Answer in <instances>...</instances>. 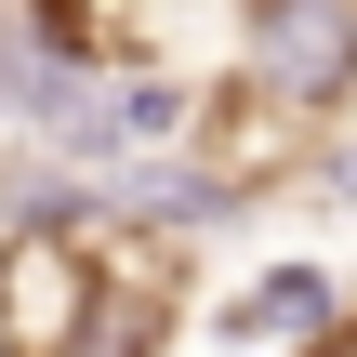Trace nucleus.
Wrapping results in <instances>:
<instances>
[{
	"label": "nucleus",
	"mask_w": 357,
	"mask_h": 357,
	"mask_svg": "<svg viewBox=\"0 0 357 357\" xmlns=\"http://www.w3.org/2000/svg\"><path fill=\"white\" fill-rule=\"evenodd\" d=\"M252 0H26V53L66 79H132V93H199L238 66Z\"/></svg>",
	"instance_id": "nucleus-2"
},
{
	"label": "nucleus",
	"mask_w": 357,
	"mask_h": 357,
	"mask_svg": "<svg viewBox=\"0 0 357 357\" xmlns=\"http://www.w3.org/2000/svg\"><path fill=\"white\" fill-rule=\"evenodd\" d=\"M291 357H357V305H331V318H318V331H305Z\"/></svg>",
	"instance_id": "nucleus-6"
},
{
	"label": "nucleus",
	"mask_w": 357,
	"mask_h": 357,
	"mask_svg": "<svg viewBox=\"0 0 357 357\" xmlns=\"http://www.w3.org/2000/svg\"><path fill=\"white\" fill-rule=\"evenodd\" d=\"M146 238L119 212H13L0 225V357H93Z\"/></svg>",
	"instance_id": "nucleus-1"
},
{
	"label": "nucleus",
	"mask_w": 357,
	"mask_h": 357,
	"mask_svg": "<svg viewBox=\"0 0 357 357\" xmlns=\"http://www.w3.org/2000/svg\"><path fill=\"white\" fill-rule=\"evenodd\" d=\"M318 318H331V278H318V265H278V278H252V291L225 305V344H278L291 357Z\"/></svg>",
	"instance_id": "nucleus-5"
},
{
	"label": "nucleus",
	"mask_w": 357,
	"mask_h": 357,
	"mask_svg": "<svg viewBox=\"0 0 357 357\" xmlns=\"http://www.w3.org/2000/svg\"><path fill=\"white\" fill-rule=\"evenodd\" d=\"M318 146H331V119H305V106H291L278 79H252V66H212V79L185 93V119H172V159H185L199 199H278Z\"/></svg>",
	"instance_id": "nucleus-3"
},
{
	"label": "nucleus",
	"mask_w": 357,
	"mask_h": 357,
	"mask_svg": "<svg viewBox=\"0 0 357 357\" xmlns=\"http://www.w3.org/2000/svg\"><path fill=\"white\" fill-rule=\"evenodd\" d=\"M238 66L278 79L305 119H344L357 106V0H252L238 13Z\"/></svg>",
	"instance_id": "nucleus-4"
}]
</instances>
